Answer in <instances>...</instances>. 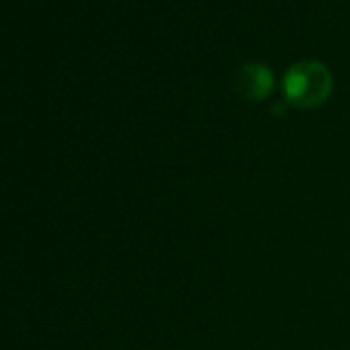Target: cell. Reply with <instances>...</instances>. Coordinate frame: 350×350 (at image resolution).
Wrapping results in <instances>:
<instances>
[{
  "label": "cell",
  "mask_w": 350,
  "mask_h": 350,
  "mask_svg": "<svg viewBox=\"0 0 350 350\" xmlns=\"http://www.w3.org/2000/svg\"><path fill=\"white\" fill-rule=\"evenodd\" d=\"M284 95L299 107H315L332 91V75L319 62H299L284 77Z\"/></svg>",
  "instance_id": "obj_1"
},
{
  "label": "cell",
  "mask_w": 350,
  "mask_h": 350,
  "mask_svg": "<svg viewBox=\"0 0 350 350\" xmlns=\"http://www.w3.org/2000/svg\"><path fill=\"white\" fill-rule=\"evenodd\" d=\"M237 91L250 99H262L272 89V72L262 64H245L235 79Z\"/></svg>",
  "instance_id": "obj_2"
}]
</instances>
